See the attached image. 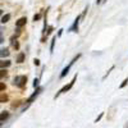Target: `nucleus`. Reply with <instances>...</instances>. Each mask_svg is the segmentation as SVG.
I'll return each instance as SVG.
<instances>
[{"label": "nucleus", "mask_w": 128, "mask_h": 128, "mask_svg": "<svg viewBox=\"0 0 128 128\" xmlns=\"http://www.w3.org/2000/svg\"><path fill=\"white\" fill-rule=\"evenodd\" d=\"M76 80H77V74H76V76L73 77V80H72V81H70V82H69L68 84H66V86H64L63 88H60V90H59V92H56V95H55V99L58 98L59 95H62V94H64V92L69 91V90H70V88L73 87V84H74V82H76Z\"/></svg>", "instance_id": "obj_1"}, {"label": "nucleus", "mask_w": 128, "mask_h": 128, "mask_svg": "<svg viewBox=\"0 0 128 128\" xmlns=\"http://www.w3.org/2000/svg\"><path fill=\"white\" fill-rule=\"evenodd\" d=\"M26 82H27V77H26V76H17V77L14 78V82H13V83L16 84V86L23 88V87L26 86Z\"/></svg>", "instance_id": "obj_2"}, {"label": "nucleus", "mask_w": 128, "mask_h": 128, "mask_svg": "<svg viewBox=\"0 0 128 128\" xmlns=\"http://www.w3.org/2000/svg\"><path fill=\"white\" fill-rule=\"evenodd\" d=\"M80 56H81V54H78L77 56H74V59H73V60H72V62H70V63H69L63 70H62V73H60V78H63V77H66V76H67L68 72H69V69H70V67L74 64V62H77V59H80Z\"/></svg>", "instance_id": "obj_3"}, {"label": "nucleus", "mask_w": 128, "mask_h": 128, "mask_svg": "<svg viewBox=\"0 0 128 128\" xmlns=\"http://www.w3.org/2000/svg\"><path fill=\"white\" fill-rule=\"evenodd\" d=\"M80 18L81 17H77L76 19H74V23L69 27V30H68V32H77L78 31V23H80Z\"/></svg>", "instance_id": "obj_4"}, {"label": "nucleus", "mask_w": 128, "mask_h": 128, "mask_svg": "<svg viewBox=\"0 0 128 128\" xmlns=\"http://www.w3.org/2000/svg\"><path fill=\"white\" fill-rule=\"evenodd\" d=\"M41 91H42V87H37V88H36V91H35L34 94H32V95L30 96V99L27 100V102H28V104H31V102L34 101V100L37 98V96H38V94H40Z\"/></svg>", "instance_id": "obj_5"}, {"label": "nucleus", "mask_w": 128, "mask_h": 128, "mask_svg": "<svg viewBox=\"0 0 128 128\" xmlns=\"http://www.w3.org/2000/svg\"><path fill=\"white\" fill-rule=\"evenodd\" d=\"M26 22H27V18H26V17H22V18H19V19L17 20V23H16L17 28H20V27H23V26L26 24Z\"/></svg>", "instance_id": "obj_6"}, {"label": "nucleus", "mask_w": 128, "mask_h": 128, "mask_svg": "<svg viewBox=\"0 0 128 128\" xmlns=\"http://www.w3.org/2000/svg\"><path fill=\"white\" fill-rule=\"evenodd\" d=\"M9 116V113L8 112H2V115H0V122L2 123H4V120Z\"/></svg>", "instance_id": "obj_7"}, {"label": "nucleus", "mask_w": 128, "mask_h": 128, "mask_svg": "<svg viewBox=\"0 0 128 128\" xmlns=\"http://www.w3.org/2000/svg\"><path fill=\"white\" fill-rule=\"evenodd\" d=\"M0 66H2V69L3 68H8V67H10V62L9 60H2Z\"/></svg>", "instance_id": "obj_8"}, {"label": "nucleus", "mask_w": 128, "mask_h": 128, "mask_svg": "<svg viewBox=\"0 0 128 128\" xmlns=\"http://www.w3.org/2000/svg\"><path fill=\"white\" fill-rule=\"evenodd\" d=\"M10 41H12V45H13L16 49H19V45H18V42H17L16 37H12V38H10Z\"/></svg>", "instance_id": "obj_9"}, {"label": "nucleus", "mask_w": 128, "mask_h": 128, "mask_svg": "<svg viewBox=\"0 0 128 128\" xmlns=\"http://www.w3.org/2000/svg\"><path fill=\"white\" fill-rule=\"evenodd\" d=\"M23 60H24V54H23V52H20V54L18 55V58H17V62L18 63H23Z\"/></svg>", "instance_id": "obj_10"}, {"label": "nucleus", "mask_w": 128, "mask_h": 128, "mask_svg": "<svg viewBox=\"0 0 128 128\" xmlns=\"http://www.w3.org/2000/svg\"><path fill=\"white\" fill-rule=\"evenodd\" d=\"M9 18H10V14H5V16H3V17H2V23H6L8 20H9Z\"/></svg>", "instance_id": "obj_11"}, {"label": "nucleus", "mask_w": 128, "mask_h": 128, "mask_svg": "<svg viewBox=\"0 0 128 128\" xmlns=\"http://www.w3.org/2000/svg\"><path fill=\"white\" fill-rule=\"evenodd\" d=\"M55 41H56V36H55V37H52V40H51V45H50V51H51V52H52V50H54Z\"/></svg>", "instance_id": "obj_12"}, {"label": "nucleus", "mask_w": 128, "mask_h": 128, "mask_svg": "<svg viewBox=\"0 0 128 128\" xmlns=\"http://www.w3.org/2000/svg\"><path fill=\"white\" fill-rule=\"evenodd\" d=\"M9 55V51H8V49H2V56L4 58V56H8Z\"/></svg>", "instance_id": "obj_13"}, {"label": "nucleus", "mask_w": 128, "mask_h": 128, "mask_svg": "<svg viewBox=\"0 0 128 128\" xmlns=\"http://www.w3.org/2000/svg\"><path fill=\"white\" fill-rule=\"evenodd\" d=\"M38 82H40V81H38V78H35V80H34V87H35V88H37V87H38Z\"/></svg>", "instance_id": "obj_14"}, {"label": "nucleus", "mask_w": 128, "mask_h": 128, "mask_svg": "<svg viewBox=\"0 0 128 128\" xmlns=\"http://www.w3.org/2000/svg\"><path fill=\"white\" fill-rule=\"evenodd\" d=\"M0 100H2V102H4V101H6V100H8L6 95H4V92L2 94V98H0Z\"/></svg>", "instance_id": "obj_15"}, {"label": "nucleus", "mask_w": 128, "mask_h": 128, "mask_svg": "<svg viewBox=\"0 0 128 128\" xmlns=\"http://www.w3.org/2000/svg\"><path fill=\"white\" fill-rule=\"evenodd\" d=\"M0 72H2V73H0V76H2V78H3V77H6V74H8V73H6V70H4V68H3L2 70H0Z\"/></svg>", "instance_id": "obj_16"}, {"label": "nucleus", "mask_w": 128, "mask_h": 128, "mask_svg": "<svg viewBox=\"0 0 128 128\" xmlns=\"http://www.w3.org/2000/svg\"><path fill=\"white\" fill-rule=\"evenodd\" d=\"M127 83H128V78H126V80H124V81H123V83H122V84H120V88H123V87H124V86H126V84H127Z\"/></svg>", "instance_id": "obj_17"}, {"label": "nucleus", "mask_w": 128, "mask_h": 128, "mask_svg": "<svg viewBox=\"0 0 128 128\" xmlns=\"http://www.w3.org/2000/svg\"><path fill=\"white\" fill-rule=\"evenodd\" d=\"M40 17H41L40 14H35V17H34V20H35V22H37V20L40 19Z\"/></svg>", "instance_id": "obj_18"}, {"label": "nucleus", "mask_w": 128, "mask_h": 128, "mask_svg": "<svg viewBox=\"0 0 128 128\" xmlns=\"http://www.w3.org/2000/svg\"><path fill=\"white\" fill-rule=\"evenodd\" d=\"M34 63H35V66H40V60H38V59H35Z\"/></svg>", "instance_id": "obj_19"}, {"label": "nucleus", "mask_w": 128, "mask_h": 128, "mask_svg": "<svg viewBox=\"0 0 128 128\" xmlns=\"http://www.w3.org/2000/svg\"><path fill=\"white\" fill-rule=\"evenodd\" d=\"M101 118H102V113H101V114H100V115H99V116H98V119H96V120H95V122H96V123H98V122H99V120H100V119H101Z\"/></svg>", "instance_id": "obj_20"}, {"label": "nucleus", "mask_w": 128, "mask_h": 128, "mask_svg": "<svg viewBox=\"0 0 128 128\" xmlns=\"http://www.w3.org/2000/svg\"><path fill=\"white\" fill-rule=\"evenodd\" d=\"M0 88H2V91H4V90H5V86H4V83H2V84H0Z\"/></svg>", "instance_id": "obj_21"}, {"label": "nucleus", "mask_w": 128, "mask_h": 128, "mask_svg": "<svg viewBox=\"0 0 128 128\" xmlns=\"http://www.w3.org/2000/svg\"><path fill=\"white\" fill-rule=\"evenodd\" d=\"M62 34H63V30H59V32H58V36H62Z\"/></svg>", "instance_id": "obj_22"}, {"label": "nucleus", "mask_w": 128, "mask_h": 128, "mask_svg": "<svg viewBox=\"0 0 128 128\" xmlns=\"http://www.w3.org/2000/svg\"><path fill=\"white\" fill-rule=\"evenodd\" d=\"M96 3H98V4H100V3H101V0H96Z\"/></svg>", "instance_id": "obj_23"}]
</instances>
